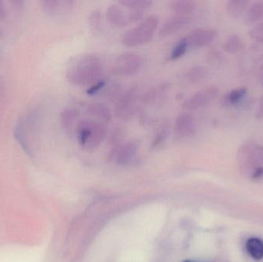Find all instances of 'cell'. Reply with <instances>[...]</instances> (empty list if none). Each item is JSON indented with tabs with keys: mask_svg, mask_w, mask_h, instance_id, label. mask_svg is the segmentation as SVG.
Returning <instances> with one entry per match:
<instances>
[{
	"mask_svg": "<svg viewBox=\"0 0 263 262\" xmlns=\"http://www.w3.org/2000/svg\"><path fill=\"white\" fill-rule=\"evenodd\" d=\"M43 8L46 12L52 15L57 14H65L71 12L75 6V2L72 0H46L42 2Z\"/></svg>",
	"mask_w": 263,
	"mask_h": 262,
	"instance_id": "cell-12",
	"label": "cell"
},
{
	"mask_svg": "<svg viewBox=\"0 0 263 262\" xmlns=\"http://www.w3.org/2000/svg\"><path fill=\"white\" fill-rule=\"evenodd\" d=\"M167 88H168L167 86L163 84L162 86L148 89L141 97L142 103L145 104H152V103H156L166 92Z\"/></svg>",
	"mask_w": 263,
	"mask_h": 262,
	"instance_id": "cell-21",
	"label": "cell"
},
{
	"mask_svg": "<svg viewBox=\"0 0 263 262\" xmlns=\"http://www.w3.org/2000/svg\"><path fill=\"white\" fill-rule=\"evenodd\" d=\"M243 42L238 35H231L224 42L223 49L227 53L234 55L242 50Z\"/></svg>",
	"mask_w": 263,
	"mask_h": 262,
	"instance_id": "cell-22",
	"label": "cell"
},
{
	"mask_svg": "<svg viewBox=\"0 0 263 262\" xmlns=\"http://www.w3.org/2000/svg\"><path fill=\"white\" fill-rule=\"evenodd\" d=\"M219 90L216 86H211L201 89L185 100L182 107L185 110H196L210 104L219 96Z\"/></svg>",
	"mask_w": 263,
	"mask_h": 262,
	"instance_id": "cell-6",
	"label": "cell"
},
{
	"mask_svg": "<svg viewBox=\"0 0 263 262\" xmlns=\"http://www.w3.org/2000/svg\"><path fill=\"white\" fill-rule=\"evenodd\" d=\"M259 79L261 85L263 86V63L259 69Z\"/></svg>",
	"mask_w": 263,
	"mask_h": 262,
	"instance_id": "cell-34",
	"label": "cell"
},
{
	"mask_svg": "<svg viewBox=\"0 0 263 262\" xmlns=\"http://www.w3.org/2000/svg\"><path fill=\"white\" fill-rule=\"evenodd\" d=\"M263 18V3L256 2L247 8L245 12L246 22L249 24L257 23Z\"/></svg>",
	"mask_w": 263,
	"mask_h": 262,
	"instance_id": "cell-19",
	"label": "cell"
},
{
	"mask_svg": "<svg viewBox=\"0 0 263 262\" xmlns=\"http://www.w3.org/2000/svg\"><path fill=\"white\" fill-rule=\"evenodd\" d=\"M106 16L109 23L116 27L125 28L130 25L126 10L118 2L109 6L106 11Z\"/></svg>",
	"mask_w": 263,
	"mask_h": 262,
	"instance_id": "cell-11",
	"label": "cell"
},
{
	"mask_svg": "<svg viewBox=\"0 0 263 262\" xmlns=\"http://www.w3.org/2000/svg\"><path fill=\"white\" fill-rule=\"evenodd\" d=\"M139 143L137 141H129L120 146L117 151V159L120 164H126L131 161L137 153Z\"/></svg>",
	"mask_w": 263,
	"mask_h": 262,
	"instance_id": "cell-13",
	"label": "cell"
},
{
	"mask_svg": "<svg viewBox=\"0 0 263 262\" xmlns=\"http://www.w3.org/2000/svg\"><path fill=\"white\" fill-rule=\"evenodd\" d=\"M247 89L245 87L237 88L230 91L228 94L224 97V102L227 104L234 105L240 102L247 95Z\"/></svg>",
	"mask_w": 263,
	"mask_h": 262,
	"instance_id": "cell-27",
	"label": "cell"
},
{
	"mask_svg": "<svg viewBox=\"0 0 263 262\" xmlns=\"http://www.w3.org/2000/svg\"><path fill=\"white\" fill-rule=\"evenodd\" d=\"M89 23L95 29H98L100 26V12L96 10L89 17Z\"/></svg>",
	"mask_w": 263,
	"mask_h": 262,
	"instance_id": "cell-30",
	"label": "cell"
},
{
	"mask_svg": "<svg viewBox=\"0 0 263 262\" xmlns=\"http://www.w3.org/2000/svg\"><path fill=\"white\" fill-rule=\"evenodd\" d=\"M106 86V82L104 79H100L99 81L96 82L93 84L91 85L90 87L87 89L86 92H87L88 95H93L100 92Z\"/></svg>",
	"mask_w": 263,
	"mask_h": 262,
	"instance_id": "cell-29",
	"label": "cell"
},
{
	"mask_svg": "<svg viewBox=\"0 0 263 262\" xmlns=\"http://www.w3.org/2000/svg\"><path fill=\"white\" fill-rule=\"evenodd\" d=\"M142 65L140 55L133 52H125L116 58L112 66V72L118 76H131L139 72Z\"/></svg>",
	"mask_w": 263,
	"mask_h": 262,
	"instance_id": "cell-4",
	"label": "cell"
},
{
	"mask_svg": "<svg viewBox=\"0 0 263 262\" xmlns=\"http://www.w3.org/2000/svg\"><path fill=\"white\" fill-rule=\"evenodd\" d=\"M191 19V16L184 15H176L168 18L161 26L159 31V36L160 38H166L179 32L182 28L185 27Z\"/></svg>",
	"mask_w": 263,
	"mask_h": 262,
	"instance_id": "cell-10",
	"label": "cell"
},
{
	"mask_svg": "<svg viewBox=\"0 0 263 262\" xmlns=\"http://www.w3.org/2000/svg\"><path fill=\"white\" fill-rule=\"evenodd\" d=\"M246 249L252 258L255 260L263 258V241L259 238H250L246 243Z\"/></svg>",
	"mask_w": 263,
	"mask_h": 262,
	"instance_id": "cell-20",
	"label": "cell"
},
{
	"mask_svg": "<svg viewBox=\"0 0 263 262\" xmlns=\"http://www.w3.org/2000/svg\"><path fill=\"white\" fill-rule=\"evenodd\" d=\"M248 4L249 2L245 0H230L227 2L226 8L230 17L239 18L245 13Z\"/></svg>",
	"mask_w": 263,
	"mask_h": 262,
	"instance_id": "cell-17",
	"label": "cell"
},
{
	"mask_svg": "<svg viewBox=\"0 0 263 262\" xmlns=\"http://www.w3.org/2000/svg\"><path fill=\"white\" fill-rule=\"evenodd\" d=\"M103 73V64L98 55L84 54L71 63L66 78L74 86H87L100 80Z\"/></svg>",
	"mask_w": 263,
	"mask_h": 262,
	"instance_id": "cell-1",
	"label": "cell"
},
{
	"mask_svg": "<svg viewBox=\"0 0 263 262\" xmlns=\"http://www.w3.org/2000/svg\"><path fill=\"white\" fill-rule=\"evenodd\" d=\"M255 116L257 119H263V95L259 98V102H258Z\"/></svg>",
	"mask_w": 263,
	"mask_h": 262,
	"instance_id": "cell-31",
	"label": "cell"
},
{
	"mask_svg": "<svg viewBox=\"0 0 263 262\" xmlns=\"http://www.w3.org/2000/svg\"><path fill=\"white\" fill-rule=\"evenodd\" d=\"M208 69L203 66H193L186 71L185 80L190 84H198L202 83L208 75Z\"/></svg>",
	"mask_w": 263,
	"mask_h": 262,
	"instance_id": "cell-16",
	"label": "cell"
},
{
	"mask_svg": "<svg viewBox=\"0 0 263 262\" xmlns=\"http://www.w3.org/2000/svg\"><path fill=\"white\" fill-rule=\"evenodd\" d=\"M86 112L89 115L106 123H109L112 119V113L109 108L101 103H92L88 105Z\"/></svg>",
	"mask_w": 263,
	"mask_h": 262,
	"instance_id": "cell-14",
	"label": "cell"
},
{
	"mask_svg": "<svg viewBox=\"0 0 263 262\" xmlns=\"http://www.w3.org/2000/svg\"><path fill=\"white\" fill-rule=\"evenodd\" d=\"M217 31L213 28H198L186 36L190 47L202 48L211 44L216 37Z\"/></svg>",
	"mask_w": 263,
	"mask_h": 262,
	"instance_id": "cell-8",
	"label": "cell"
},
{
	"mask_svg": "<svg viewBox=\"0 0 263 262\" xmlns=\"http://www.w3.org/2000/svg\"><path fill=\"white\" fill-rule=\"evenodd\" d=\"M139 89L137 86H133L123 92L117 100L115 106V115L123 121L131 119L136 112V102L138 100Z\"/></svg>",
	"mask_w": 263,
	"mask_h": 262,
	"instance_id": "cell-5",
	"label": "cell"
},
{
	"mask_svg": "<svg viewBox=\"0 0 263 262\" xmlns=\"http://www.w3.org/2000/svg\"><path fill=\"white\" fill-rule=\"evenodd\" d=\"M263 176V167L260 166V167L257 168L256 170H254L253 174V178H255V179H258V178H262Z\"/></svg>",
	"mask_w": 263,
	"mask_h": 262,
	"instance_id": "cell-32",
	"label": "cell"
},
{
	"mask_svg": "<svg viewBox=\"0 0 263 262\" xmlns=\"http://www.w3.org/2000/svg\"><path fill=\"white\" fill-rule=\"evenodd\" d=\"M120 4L134 10L146 12L153 5V1L150 0H120Z\"/></svg>",
	"mask_w": 263,
	"mask_h": 262,
	"instance_id": "cell-23",
	"label": "cell"
},
{
	"mask_svg": "<svg viewBox=\"0 0 263 262\" xmlns=\"http://www.w3.org/2000/svg\"><path fill=\"white\" fill-rule=\"evenodd\" d=\"M174 132L179 138H189L196 132V124L194 118L189 112H182L175 121Z\"/></svg>",
	"mask_w": 263,
	"mask_h": 262,
	"instance_id": "cell-9",
	"label": "cell"
},
{
	"mask_svg": "<svg viewBox=\"0 0 263 262\" xmlns=\"http://www.w3.org/2000/svg\"><path fill=\"white\" fill-rule=\"evenodd\" d=\"M170 6L175 15L190 16L196 9V3L191 0H177L171 2Z\"/></svg>",
	"mask_w": 263,
	"mask_h": 262,
	"instance_id": "cell-15",
	"label": "cell"
},
{
	"mask_svg": "<svg viewBox=\"0 0 263 262\" xmlns=\"http://www.w3.org/2000/svg\"><path fill=\"white\" fill-rule=\"evenodd\" d=\"M184 262H196V261H185Z\"/></svg>",
	"mask_w": 263,
	"mask_h": 262,
	"instance_id": "cell-35",
	"label": "cell"
},
{
	"mask_svg": "<svg viewBox=\"0 0 263 262\" xmlns=\"http://www.w3.org/2000/svg\"><path fill=\"white\" fill-rule=\"evenodd\" d=\"M80 112L74 108H66L62 112L60 120L63 129L66 131H71L77 123Z\"/></svg>",
	"mask_w": 263,
	"mask_h": 262,
	"instance_id": "cell-18",
	"label": "cell"
},
{
	"mask_svg": "<svg viewBox=\"0 0 263 262\" xmlns=\"http://www.w3.org/2000/svg\"><path fill=\"white\" fill-rule=\"evenodd\" d=\"M190 48L186 38H182L175 45L170 55V61H176L183 57Z\"/></svg>",
	"mask_w": 263,
	"mask_h": 262,
	"instance_id": "cell-24",
	"label": "cell"
},
{
	"mask_svg": "<svg viewBox=\"0 0 263 262\" xmlns=\"http://www.w3.org/2000/svg\"><path fill=\"white\" fill-rule=\"evenodd\" d=\"M250 36L263 43V22L253 26L250 31Z\"/></svg>",
	"mask_w": 263,
	"mask_h": 262,
	"instance_id": "cell-28",
	"label": "cell"
},
{
	"mask_svg": "<svg viewBox=\"0 0 263 262\" xmlns=\"http://www.w3.org/2000/svg\"><path fill=\"white\" fill-rule=\"evenodd\" d=\"M79 144L87 150L97 149L106 137V129L103 123L94 120H81L77 123Z\"/></svg>",
	"mask_w": 263,
	"mask_h": 262,
	"instance_id": "cell-2",
	"label": "cell"
},
{
	"mask_svg": "<svg viewBox=\"0 0 263 262\" xmlns=\"http://www.w3.org/2000/svg\"><path fill=\"white\" fill-rule=\"evenodd\" d=\"M123 87L120 83H114L106 86V91L104 92L105 98L111 102H116L121 97L123 93Z\"/></svg>",
	"mask_w": 263,
	"mask_h": 262,
	"instance_id": "cell-26",
	"label": "cell"
},
{
	"mask_svg": "<svg viewBox=\"0 0 263 262\" xmlns=\"http://www.w3.org/2000/svg\"><path fill=\"white\" fill-rule=\"evenodd\" d=\"M159 26V18L151 15L122 35L121 42L127 47H136L151 41Z\"/></svg>",
	"mask_w": 263,
	"mask_h": 262,
	"instance_id": "cell-3",
	"label": "cell"
},
{
	"mask_svg": "<svg viewBox=\"0 0 263 262\" xmlns=\"http://www.w3.org/2000/svg\"><path fill=\"white\" fill-rule=\"evenodd\" d=\"M168 132H170V126L168 123H162L159 129H157L154 139L152 143V146L153 148H157L163 145L168 138Z\"/></svg>",
	"mask_w": 263,
	"mask_h": 262,
	"instance_id": "cell-25",
	"label": "cell"
},
{
	"mask_svg": "<svg viewBox=\"0 0 263 262\" xmlns=\"http://www.w3.org/2000/svg\"><path fill=\"white\" fill-rule=\"evenodd\" d=\"M263 155V147L257 142L250 140L242 143L238 151V161L242 167L254 166Z\"/></svg>",
	"mask_w": 263,
	"mask_h": 262,
	"instance_id": "cell-7",
	"label": "cell"
},
{
	"mask_svg": "<svg viewBox=\"0 0 263 262\" xmlns=\"http://www.w3.org/2000/svg\"><path fill=\"white\" fill-rule=\"evenodd\" d=\"M6 15V10H5L4 4L3 2L0 0V19H3Z\"/></svg>",
	"mask_w": 263,
	"mask_h": 262,
	"instance_id": "cell-33",
	"label": "cell"
}]
</instances>
